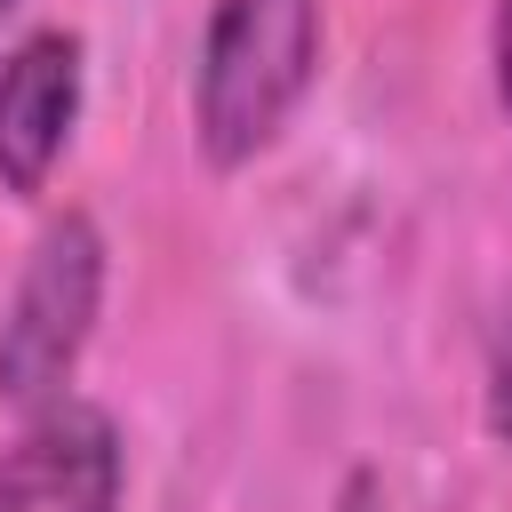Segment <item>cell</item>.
Instances as JSON below:
<instances>
[{
    "label": "cell",
    "instance_id": "6da1fadb",
    "mask_svg": "<svg viewBox=\"0 0 512 512\" xmlns=\"http://www.w3.org/2000/svg\"><path fill=\"white\" fill-rule=\"evenodd\" d=\"M320 72V0H216L192 64V128L216 168H248Z\"/></svg>",
    "mask_w": 512,
    "mask_h": 512
},
{
    "label": "cell",
    "instance_id": "5b68a950",
    "mask_svg": "<svg viewBox=\"0 0 512 512\" xmlns=\"http://www.w3.org/2000/svg\"><path fill=\"white\" fill-rule=\"evenodd\" d=\"M488 432L512 448V296L496 304V328H488Z\"/></svg>",
    "mask_w": 512,
    "mask_h": 512
},
{
    "label": "cell",
    "instance_id": "7a4b0ae2",
    "mask_svg": "<svg viewBox=\"0 0 512 512\" xmlns=\"http://www.w3.org/2000/svg\"><path fill=\"white\" fill-rule=\"evenodd\" d=\"M96 312H104V232L88 208H64L32 240L16 296L0 312V400L24 416L64 400V384L96 336Z\"/></svg>",
    "mask_w": 512,
    "mask_h": 512
},
{
    "label": "cell",
    "instance_id": "3957f363",
    "mask_svg": "<svg viewBox=\"0 0 512 512\" xmlns=\"http://www.w3.org/2000/svg\"><path fill=\"white\" fill-rule=\"evenodd\" d=\"M120 424L96 400H48L0 448V512H120Z\"/></svg>",
    "mask_w": 512,
    "mask_h": 512
},
{
    "label": "cell",
    "instance_id": "277c9868",
    "mask_svg": "<svg viewBox=\"0 0 512 512\" xmlns=\"http://www.w3.org/2000/svg\"><path fill=\"white\" fill-rule=\"evenodd\" d=\"M80 120V32L40 24L0 56V192H48Z\"/></svg>",
    "mask_w": 512,
    "mask_h": 512
},
{
    "label": "cell",
    "instance_id": "52a82bcc",
    "mask_svg": "<svg viewBox=\"0 0 512 512\" xmlns=\"http://www.w3.org/2000/svg\"><path fill=\"white\" fill-rule=\"evenodd\" d=\"M8 8H16V0H0V16H8Z\"/></svg>",
    "mask_w": 512,
    "mask_h": 512
},
{
    "label": "cell",
    "instance_id": "8992f818",
    "mask_svg": "<svg viewBox=\"0 0 512 512\" xmlns=\"http://www.w3.org/2000/svg\"><path fill=\"white\" fill-rule=\"evenodd\" d=\"M488 56H496V96L512 104V0H496L488 16Z\"/></svg>",
    "mask_w": 512,
    "mask_h": 512
}]
</instances>
